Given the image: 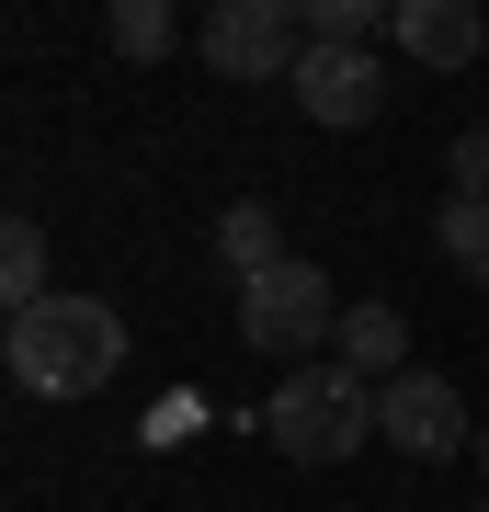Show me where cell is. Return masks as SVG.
<instances>
[{
    "instance_id": "cell-7",
    "label": "cell",
    "mask_w": 489,
    "mask_h": 512,
    "mask_svg": "<svg viewBox=\"0 0 489 512\" xmlns=\"http://www.w3.org/2000/svg\"><path fill=\"white\" fill-rule=\"evenodd\" d=\"M421 69H467V57H489V12L478 0H399V23H387Z\"/></svg>"
},
{
    "instance_id": "cell-3",
    "label": "cell",
    "mask_w": 489,
    "mask_h": 512,
    "mask_svg": "<svg viewBox=\"0 0 489 512\" xmlns=\"http://www.w3.org/2000/svg\"><path fill=\"white\" fill-rule=\"evenodd\" d=\"M330 330H342V296H330L319 262H262V274H239V342L251 353H319Z\"/></svg>"
},
{
    "instance_id": "cell-6",
    "label": "cell",
    "mask_w": 489,
    "mask_h": 512,
    "mask_svg": "<svg viewBox=\"0 0 489 512\" xmlns=\"http://www.w3.org/2000/svg\"><path fill=\"white\" fill-rule=\"evenodd\" d=\"M296 114H308V126H376L387 114V69L364 46H330V35H308V57H296Z\"/></svg>"
},
{
    "instance_id": "cell-8",
    "label": "cell",
    "mask_w": 489,
    "mask_h": 512,
    "mask_svg": "<svg viewBox=\"0 0 489 512\" xmlns=\"http://www.w3.org/2000/svg\"><path fill=\"white\" fill-rule=\"evenodd\" d=\"M342 365H353L364 387H387V376L410 365V319L376 308V296H364V308H342Z\"/></svg>"
},
{
    "instance_id": "cell-5",
    "label": "cell",
    "mask_w": 489,
    "mask_h": 512,
    "mask_svg": "<svg viewBox=\"0 0 489 512\" xmlns=\"http://www.w3.org/2000/svg\"><path fill=\"white\" fill-rule=\"evenodd\" d=\"M376 433L399 444V456H421V467H444V456L478 444V433H467V399H455L433 365H399V376L376 387Z\"/></svg>"
},
{
    "instance_id": "cell-14",
    "label": "cell",
    "mask_w": 489,
    "mask_h": 512,
    "mask_svg": "<svg viewBox=\"0 0 489 512\" xmlns=\"http://www.w3.org/2000/svg\"><path fill=\"white\" fill-rule=\"evenodd\" d=\"M444 171H455V194H489V126H467L444 148Z\"/></svg>"
},
{
    "instance_id": "cell-2",
    "label": "cell",
    "mask_w": 489,
    "mask_h": 512,
    "mask_svg": "<svg viewBox=\"0 0 489 512\" xmlns=\"http://www.w3.org/2000/svg\"><path fill=\"white\" fill-rule=\"evenodd\" d=\"M262 444L296 467H342L353 444H376V387L353 365H285V387L262 399Z\"/></svg>"
},
{
    "instance_id": "cell-15",
    "label": "cell",
    "mask_w": 489,
    "mask_h": 512,
    "mask_svg": "<svg viewBox=\"0 0 489 512\" xmlns=\"http://www.w3.org/2000/svg\"><path fill=\"white\" fill-rule=\"evenodd\" d=\"M467 456H478V467H489V433H478V444H467Z\"/></svg>"
},
{
    "instance_id": "cell-12",
    "label": "cell",
    "mask_w": 489,
    "mask_h": 512,
    "mask_svg": "<svg viewBox=\"0 0 489 512\" xmlns=\"http://www.w3.org/2000/svg\"><path fill=\"white\" fill-rule=\"evenodd\" d=\"M217 251L239 262V274H262V262H285V228H273V205H262V194L217 217Z\"/></svg>"
},
{
    "instance_id": "cell-9",
    "label": "cell",
    "mask_w": 489,
    "mask_h": 512,
    "mask_svg": "<svg viewBox=\"0 0 489 512\" xmlns=\"http://www.w3.org/2000/svg\"><path fill=\"white\" fill-rule=\"evenodd\" d=\"M433 251H444L467 285H489V194H444V217H433Z\"/></svg>"
},
{
    "instance_id": "cell-13",
    "label": "cell",
    "mask_w": 489,
    "mask_h": 512,
    "mask_svg": "<svg viewBox=\"0 0 489 512\" xmlns=\"http://www.w3.org/2000/svg\"><path fill=\"white\" fill-rule=\"evenodd\" d=\"M296 23L330 35V46H364V35H387V23H399V0H296Z\"/></svg>"
},
{
    "instance_id": "cell-10",
    "label": "cell",
    "mask_w": 489,
    "mask_h": 512,
    "mask_svg": "<svg viewBox=\"0 0 489 512\" xmlns=\"http://www.w3.org/2000/svg\"><path fill=\"white\" fill-rule=\"evenodd\" d=\"M103 35H114V57H137V69H148V57H171L182 23H171V0H103Z\"/></svg>"
},
{
    "instance_id": "cell-11",
    "label": "cell",
    "mask_w": 489,
    "mask_h": 512,
    "mask_svg": "<svg viewBox=\"0 0 489 512\" xmlns=\"http://www.w3.org/2000/svg\"><path fill=\"white\" fill-rule=\"evenodd\" d=\"M0 296H12V308L57 296V285H46V228H35V217H12V228H0Z\"/></svg>"
},
{
    "instance_id": "cell-1",
    "label": "cell",
    "mask_w": 489,
    "mask_h": 512,
    "mask_svg": "<svg viewBox=\"0 0 489 512\" xmlns=\"http://www.w3.org/2000/svg\"><path fill=\"white\" fill-rule=\"evenodd\" d=\"M0 365H12L23 399H91V387H114V365H126V319L103 296H35V308H12V330H0Z\"/></svg>"
},
{
    "instance_id": "cell-4",
    "label": "cell",
    "mask_w": 489,
    "mask_h": 512,
    "mask_svg": "<svg viewBox=\"0 0 489 512\" xmlns=\"http://www.w3.org/2000/svg\"><path fill=\"white\" fill-rule=\"evenodd\" d=\"M205 69L217 80H296V57H308V23H296V0H205Z\"/></svg>"
},
{
    "instance_id": "cell-16",
    "label": "cell",
    "mask_w": 489,
    "mask_h": 512,
    "mask_svg": "<svg viewBox=\"0 0 489 512\" xmlns=\"http://www.w3.org/2000/svg\"><path fill=\"white\" fill-rule=\"evenodd\" d=\"M478 512H489V501H478Z\"/></svg>"
}]
</instances>
